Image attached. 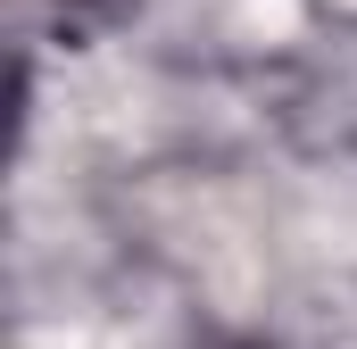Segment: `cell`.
Segmentation results:
<instances>
[{
  "label": "cell",
  "instance_id": "1",
  "mask_svg": "<svg viewBox=\"0 0 357 349\" xmlns=\"http://www.w3.org/2000/svg\"><path fill=\"white\" fill-rule=\"evenodd\" d=\"M8 17H17V34L33 42V34H91L100 17H116V0H8Z\"/></svg>",
  "mask_w": 357,
  "mask_h": 349
},
{
  "label": "cell",
  "instance_id": "2",
  "mask_svg": "<svg viewBox=\"0 0 357 349\" xmlns=\"http://www.w3.org/2000/svg\"><path fill=\"white\" fill-rule=\"evenodd\" d=\"M241 349H258V341H241Z\"/></svg>",
  "mask_w": 357,
  "mask_h": 349
}]
</instances>
